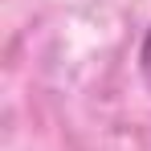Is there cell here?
<instances>
[{
	"label": "cell",
	"mask_w": 151,
	"mask_h": 151,
	"mask_svg": "<svg viewBox=\"0 0 151 151\" xmlns=\"http://www.w3.org/2000/svg\"><path fill=\"white\" fill-rule=\"evenodd\" d=\"M139 61H143V70L151 74V29H147V37H143V45H139Z\"/></svg>",
	"instance_id": "obj_1"
}]
</instances>
